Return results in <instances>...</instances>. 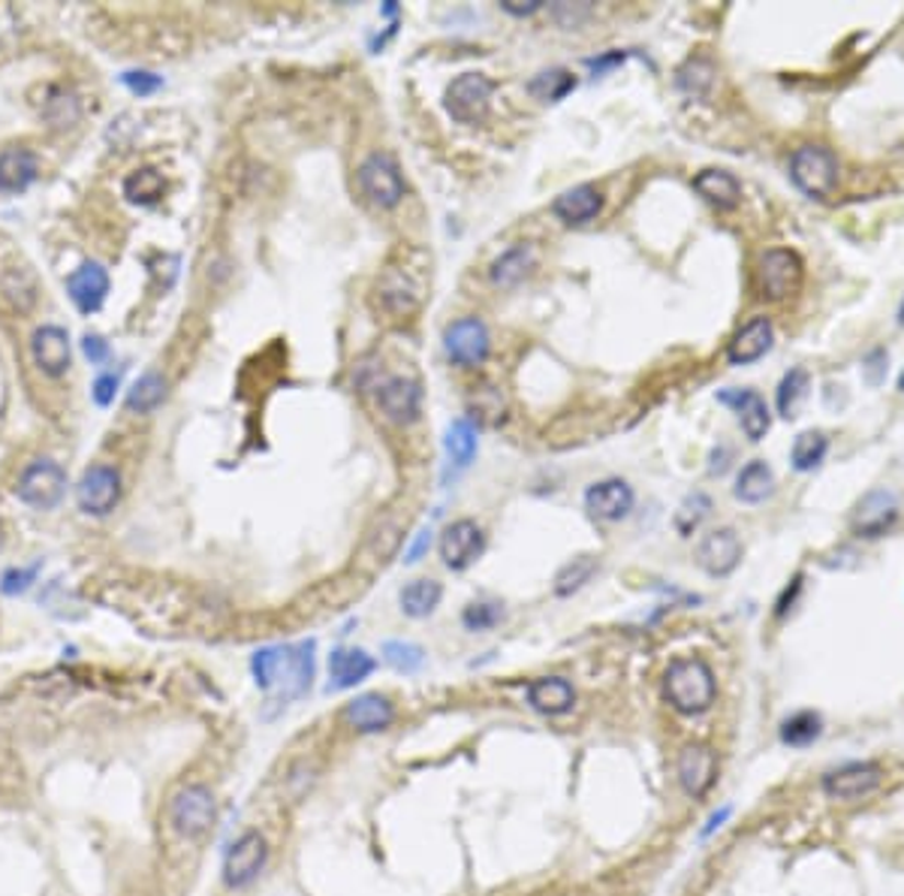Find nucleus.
I'll list each match as a JSON object with an SVG mask.
<instances>
[{
  "mask_svg": "<svg viewBox=\"0 0 904 896\" xmlns=\"http://www.w3.org/2000/svg\"><path fill=\"white\" fill-rule=\"evenodd\" d=\"M256 685L275 703L301 701L311 691L313 679V640L296 646H265L251 658Z\"/></svg>",
  "mask_w": 904,
  "mask_h": 896,
  "instance_id": "obj_1",
  "label": "nucleus"
},
{
  "mask_svg": "<svg viewBox=\"0 0 904 896\" xmlns=\"http://www.w3.org/2000/svg\"><path fill=\"white\" fill-rule=\"evenodd\" d=\"M663 694L675 713L699 715L709 710L718 694L714 673L702 658H675L666 679H663Z\"/></svg>",
  "mask_w": 904,
  "mask_h": 896,
  "instance_id": "obj_2",
  "label": "nucleus"
},
{
  "mask_svg": "<svg viewBox=\"0 0 904 896\" xmlns=\"http://www.w3.org/2000/svg\"><path fill=\"white\" fill-rule=\"evenodd\" d=\"M422 266H410V263H389L377 279V308L386 311L389 317H410L413 311H420L422 299H425V275L420 272Z\"/></svg>",
  "mask_w": 904,
  "mask_h": 896,
  "instance_id": "obj_3",
  "label": "nucleus"
},
{
  "mask_svg": "<svg viewBox=\"0 0 904 896\" xmlns=\"http://www.w3.org/2000/svg\"><path fill=\"white\" fill-rule=\"evenodd\" d=\"M790 179L811 200H826L838 184V158L826 146L796 148L790 158Z\"/></svg>",
  "mask_w": 904,
  "mask_h": 896,
  "instance_id": "obj_4",
  "label": "nucleus"
},
{
  "mask_svg": "<svg viewBox=\"0 0 904 896\" xmlns=\"http://www.w3.org/2000/svg\"><path fill=\"white\" fill-rule=\"evenodd\" d=\"M805 281V266L790 248H769L757 260V291L763 299L781 303L799 293Z\"/></svg>",
  "mask_w": 904,
  "mask_h": 896,
  "instance_id": "obj_5",
  "label": "nucleus"
},
{
  "mask_svg": "<svg viewBox=\"0 0 904 896\" xmlns=\"http://www.w3.org/2000/svg\"><path fill=\"white\" fill-rule=\"evenodd\" d=\"M494 82L482 73H461L458 79L449 82L446 88L444 106L453 115V122L458 124H482L489 118V106H492Z\"/></svg>",
  "mask_w": 904,
  "mask_h": 896,
  "instance_id": "obj_6",
  "label": "nucleus"
},
{
  "mask_svg": "<svg viewBox=\"0 0 904 896\" xmlns=\"http://www.w3.org/2000/svg\"><path fill=\"white\" fill-rule=\"evenodd\" d=\"M67 492V472L55 460H34L19 474L15 496L34 510L58 508L60 498Z\"/></svg>",
  "mask_w": 904,
  "mask_h": 896,
  "instance_id": "obj_7",
  "label": "nucleus"
},
{
  "mask_svg": "<svg viewBox=\"0 0 904 896\" xmlns=\"http://www.w3.org/2000/svg\"><path fill=\"white\" fill-rule=\"evenodd\" d=\"M217 818V803L215 794L205 785H187L181 787L179 794L169 803V821L187 839H199L211 827Z\"/></svg>",
  "mask_w": 904,
  "mask_h": 896,
  "instance_id": "obj_8",
  "label": "nucleus"
},
{
  "mask_svg": "<svg viewBox=\"0 0 904 896\" xmlns=\"http://www.w3.org/2000/svg\"><path fill=\"white\" fill-rule=\"evenodd\" d=\"M356 182H359L362 194L368 196V203H374L377 208H396L404 200V179L389 155H371V158L362 160Z\"/></svg>",
  "mask_w": 904,
  "mask_h": 896,
  "instance_id": "obj_9",
  "label": "nucleus"
},
{
  "mask_svg": "<svg viewBox=\"0 0 904 896\" xmlns=\"http://www.w3.org/2000/svg\"><path fill=\"white\" fill-rule=\"evenodd\" d=\"M444 348L453 363L473 368V365H482L489 360L492 336H489V327L482 324L480 317H461V320L446 327Z\"/></svg>",
  "mask_w": 904,
  "mask_h": 896,
  "instance_id": "obj_10",
  "label": "nucleus"
},
{
  "mask_svg": "<svg viewBox=\"0 0 904 896\" xmlns=\"http://www.w3.org/2000/svg\"><path fill=\"white\" fill-rule=\"evenodd\" d=\"M265 860H268V846H265V836L260 830H248L241 833L232 846H229L227 858H224V882L232 891L248 887V884L263 872Z\"/></svg>",
  "mask_w": 904,
  "mask_h": 896,
  "instance_id": "obj_11",
  "label": "nucleus"
},
{
  "mask_svg": "<svg viewBox=\"0 0 904 896\" xmlns=\"http://www.w3.org/2000/svg\"><path fill=\"white\" fill-rule=\"evenodd\" d=\"M79 510L88 517H108L121 501V474L112 465H91L76 486Z\"/></svg>",
  "mask_w": 904,
  "mask_h": 896,
  "instance_id": "obj_12",
  "label": "nucleus"
},
{
  "mask_svg": "<svg viewBox=\"0 0 904 896\" xmlns=\"http://www.w3.org/2000/svg\"><path fill=\"white\" fill-rule=\"evenodd\" d=\"M377 408L384 413L389 423L408 426L420 417L422 408V387L416 377H386L384 384L377 387Z\"/></svg>",
  "mask_w": 904,
  "mask_h": 896,
  "instance_id": "obj_13",
  "label": "nucleus"
},
{
  "mask_svg": "<svg viewBox=\"0 0 904 896\" xmlns=\"http://www.w3.org/2000/svg\"><path fill=\"white\" fill-rule=\"evenodd\" d=\"M880 779H883V770H880L878 763L854 761L823 775V791H826L832 799L854 803V799L868 797V794L880 785Z\"/></svg>",
  "mask_w": 904,
  "mask_h": 896,
  "instance_id": "obj_14",
  "label": "nucleus"
},
{
  "mask_svg": "<svg viewBox=\"0 0 904 896\" xmlns=\"http://www.w3.org/2000/svg\"><path fill=\"white\" fill-rule=\"evenodd\" d=\"M899 522V498L892 496L890 489H871L866 496L856 501L850 525L859 537H880L886 534Z\"/></svg>",
  "mask_w": 904,
  "mask_h": 896,
  "instance_id": "obj_15",
  "label": "nucleus"
},
{
  "mask_svg": "<svg viewBox=\"0 0 904 896\" xmlns=\"http://www.w3.org/2000/svg\"><path fill=\"white\" fill-rule=\"evenodd\" d=\"M485 549V534L473 520L449 522L440 534V558L449 570L470 568Z\"/></svg>",
  "mask_w": 904,
  "mask_h": 896,
  "instance_id": "obj_16",
  "label": "nucleus"
},
{
  "mask_svg": "<svg viewBox=\"0 0 904 896\" xmlns=\"http://www.w3.org/2000/svg\"><path fill=\"white\" fill-rule=\"evenodd\" d=\"M678 785L687 797H706L709 787L714 785V775H718V758L709 746L702 742H687L685 749L678 751Z\"/></svg>",
  "mask_w": 904,
  "mask_h": 896,
  "instance_id": "obj_17",
  "label": "nucleus"
},
{
  "mask_svg": "<svg viewBox=\"0 0 904 896\" xmlns=\"http://www.w3.org/2000/svg\"><path fill=\"white\" fill-rule=\"evenodd\" d=\"M31 356H34L36 368L48 377H64L72 365V348H70V332L55 324H46L34 332L31 339Z\"/></svg>",
  "mask_w": 904,
  "mask_h": 896,
  "instance_id": "obj_18",
  "label": "nucleus"
},
{
  "mask_svg": "<svg viewBox=\"0 0 904 896\" xmlns=\"http://www.w3.org/2000/svg\"><path fill=\"white\" fill-rule=\"evenodd\" d=\"M742 562V541L733 529H714L697 546V565L709 577H730Z\"/></svg>",
  "mask_w": 904,
  "mask_h": 896,
  "instance_id": "obj_19",
  "label": "nucleus"
},
{
  "mask_svg": "<svg viewBox=\"0 0 904 896\" xmlns=\"http://www.w3.org/2000/svg\"><path fill=\"white\" fill-rule=\"evenodd\" d=\"M108 287H112L108 272L100 266V263H94V260L82 263V266L76 269L70 279H67V296H70L72 305H76L82 315H94V311L103 308V303H106L108 296Z\"/></svg>",
  "mask_w": 904,
  "mask_h": 896,
  "instance_id": "obj_20",
  "label": "nucleus"
},
{
  "mask_svg": "<svg viewBox=\"0 0 904 896\" xmlns=\"http://www.w3.org/2000/svg\"><path fill=\"white\" fill-rule=\"evenodd\" d=\"M633 501H637V496H633L630 484L618 480V477L591 484L588 492H585V508H588L591 517H597L603 522L625 520L627 513L633 510Z\"/></svg>",
  "mask_w": 904,
  "mask_h": 896,
  "instance_id": "obj_21",
  "label": "nucleus"
},
{
  "mask_svg": "<svg viewBox=\"0 0 904 896\" xmlns=\"http://www.w3.org/2000/svg\"><path fill=\"white\" fill-rule=\"evenodd\" d=\"M718 399L723 401V405H730L735 413H739V423H742V429H745L747 441H763L766 438V432H769L771 426V413H769V405H766V399L759 396L757 389H723Z\"/></svg>",
  "mask_w": 904,
  "mask_h": 896,
  "instance_id": "obj_22",
  "label": "nucleus"
},
{
  "mask_svg": "<svg viewBox=\"0 0 904 896\" xmlns=\"http://www.w3.org/2000/svg\"><path fill=\"white\" fill-rule=\"evenodd\" d=\"M374 667H377V661L365 649L341 646V649L329 655V691L356 689L359 682L371 677Z\"/></svg>",
  "mask_w": 904,
  "mask_h": 896,
  "instance_id": "obj_23",
  "label": "nucleus"
},
{
  "mask_svg": "<svg viewBox=\"0 0 904 896\" xmlns=\"http://www.w3.org/2000/svg\"><path fill=\"white\" fill-rule=\"evenodd\" d=\"M771 339H775V329H771L769 317H754L733 336L730 348H726V360L733 365L757 363L771 351Z\"/></svg>",
  "mask_w": 904,
  "mask_h": 896,
  "instance_id": "obj_24",
  "label": "nucleus"
},
{
  "mask_svg": "<svg viewBox=\"0 0 904 896\" xmlns=\"http://www.w3.org/2000/svg\"><path fill=\"white\" fill-rule=\"evenodd\" d=\"M0 299L15 315H31V308L39 299L34 269L24 266V263H10V266L0 269Z\"/></svg>",
  "mask_w": 904,
  "mask_h": 896,
  "instance_id": "obj_25",
  "label": "nucleus"
},
{
  "mask_svg": "<svg viewBox=\"0 0 904 896\" xmlns=\"http://www.w3.org/2000/svg\"><path fill=\"white\" fill-rule=\"evenodd\" d=\"M344 722L359 734H377L396 722V706L384 694H362L344 706Z\"/></svg>",
  "mask_w": 904,
  "mask_h": 896,
  "instance_id": "obj_26",
  "label": "nucleus"
},
{
  "mask_svg": "<svg viewBox=\"0 0 904 896\" xmlns=\"http://www.w3.org/2000/svg\"><path fill=\"white\" fill-rule=\"evenodd\" d=\"M39 175V160L31 148L0 151V194H24Z\"/></svg>",
  "mask_w": 904,
  "mask_h": 896,
  "instance_id": "obj_27",
  "label": "nucleus"
},
{
  "mask_svg": "<svg viewBox=\"0 0 904 896\" xmlns=\"http://www.w3.org/2000/svg\"><path fill=\"white\" fill-rule=\"evenodd\" d=\"M603 208V194L594 184H576L561 196H554L552 212L564 224H588Z\"/></svg>",
  "mask_w": 904,
  "mask_h": 896,
  "instance_id": "obj_28",
  "label": "nucleus"
},
{
  "mask_svg": "<svg viewBox=\"0 0 904 896\" xmlns=\"http://www.w3.org/2000/svg\"><path fill=\"white\" fill-rule=\"evenodd\" d=\"M694 191H697L709 206L721 208V212H730V208L739 206L742 200V184L735 179L733 172L726 170H702L694 179Z\"/></svg>",
  "mask_w": 904,
  "mask_h": 896,
  "instance_id": "obj_29",
  "label": "nucleus"
},
{
  "mask_svg": "<svg viewBox=\"0 0 904 896\" xmlns=\"http://www.w3.org/2000/svg\"><path fill=\"white\" fill-rule=\"evenodd\" d=\"M528 703L542 715H561L576 703V691L567 679L542 677L528 685Z\"/></svg>",
  "mask_w": 904,
  "mask_h": 896,
  "instance_id": "obj_30",
  "label": "nucleus"
},
{
  "mask_svg": "<svg viewBox=\"0 0 904 896\" xmlns=\"http://www.w3.org/2000/svg\"><path fill=\"white\" fill-rule=\"evenodd\" d=\"M775 492V474L763 460L747 462L745 468L739 472L735 477V489L733 496L742 501V504H759Z\"/></svg>",
  "mask_w": 904,
  "mask_h": 896,
  "instance_id": "obj_31",
  "label": "nucleus"
},
{
  "mask_svg": "<svg viewBox=\"0 0 904 896\" xmlns=\"http://www.w3.org/2000/svg\"><path fill=\"white\" fill-rule=\"evenodd\" d=\"M440 598H444V586L437 580H413L401 589V594H398L401 610H404V616L410 619L432 616L434 610H437V604H440Z\"/></svg>",
  "mask_w": 904,
  "mask_h": 896,
  "instance_id": "obj_32",
  "label": "nucleus"
},
{
  "mask_svg": "<svg viewBox=\"0 0 904 896\" xmlns=\"http://www.w3.org/2000/svg\"><path fill=\"white\" fill-rule=\"evenodd\" d=\"M530 269H534V251H530L528 245H516V248H510V251H504V254L494 260L492 281L497 287H516Z\"/></svg>",
  "mask_w": 904,
  "mask_h": 896,
  "instance_id": "obj_33",
  "label": "nucleus"
},
{
  "mask_svg": "<svg viewBox=\"0 0 904 896\" xmlns=\"http://www.w3.org/2000/svg\"><path fill=\"white\" fill-rule=\"evenodd\" d=\"M167 399V377L160 372H145L130 389H127V408L133 413H151L157 411Z\"/></svg>",
  "mask_w": 904,
  "mask_h": 896,
  "instance_id": "obj_34",
  "label": "nucleus"
},
{
  "mask_svg": "<svg viewBox=\"0 0 904 896\" xmlns=\"http://www.w3.org/2000/svg\"><path fill=\"white\" fill-rule=\"evenodd\" d=\"M446 456H449V462L456 465V468H468L470 462H473V456H477V429H473V423L470 420H453L449 423V429H446Z\"/></svg>",
  "mask_w": 904,
  "mask_h": 896,
  "instance_id": "obj_35",
  "label": "nucleus"
},
{
  "mask_svg": "<svg viewBox=\"0 0 904 896\" xmlns=\"http://www.w3.org/2000/svg\"><path fill=\"white\" fill-rule=\"evenodd\" d=\"M167 191L163 175L155 167H142V170H133L124 182V196L136 203V206H155L157 200Z\"/></svg>",
  "mask_w": 904,
  "mask_h": 896,
  "instance_id": "obj_36",
  "label": "nucleus"
},
{
  "mask_svg": "<svg viewBox=\"0 0 904 896\" xmlns=\"http://www.w3.org/2000/svg\"><path fill=\"white\" fill-rule=\"evenodd\" d=\"M808 387H811V377H808L805 368H790V372L781 377L775 401H778V413H781L783 420L799 417V408H802V401L808 399Z\"/></svg>",
  "mask_w": 904,
  "mask_h": 896,
  "instance_id": "obj_37",
  "label": "nucleus"
},
{
  "mask_svg": "<svg viewBox=\"0 0 904 896\" xmlns=\"http://www.w3.org/2000/svg\"><path fill=\"white\" fill-rule=\"evenodd\" d=\"M826 450H829V438L817 429H808L793 441L790 462H793L796 472H814L820 468V462L826 460Z\"/></svg>",
  "mask_w": 904,
  "mask_h": 896,
  "instance_id": "obj_38",
  "label": "nucleus"
},
{
  "mask_svg": "<svg viewBox=\"0 0 904 896\" xmlns=\"http://www.w3.org/2000/svg\"><path fill=\"white\" fill-rule=\"evenodd\" d=\"M576 88V79L570 70H561V67H552V70H542L528 82V91L542 103H558L564 100L570 91Z\"/></svg>",
  "mask_w": 904,
  "mask_h": 896,
  "instance_id": "obj_39",
  "label": "nucleus"
},
{
  "mask_svg": "<svg viewBox=\"0 0 904 896\" xmlns=\"http://www.w3.org/2000/svg\"><path fill=\"white\" fill-rule=\"evenodd\" d=\"M820 730H823L820 715L811 713V710H802V713L790 715L781 725V742L783 746H793V749H805V746H811L820 737Z\"/></svg>",
  "mask_w": 904,
  "mask_h": 896,
  "instance_id": "obj_40",
  "label": "nucleus"
},
{
  "mask_svg": "<svg viewBox=\"0 0 904 896\" xmlns=\"http://www.w3.org/2000/svg\"><path fill=\"white\" fill-rule=\"evenodd\" d=\"M594 574H597V558L594 556H579L573 562H567L564 568L558 570V577H554V594L558 598H570L585 582H591Z\"/></svg>",
  "mask_w": 904,
  "mask_h": 896,
  "instance_id": "obj_41",
  "label": "nucleus"
},
{
  "mask_svg": "<svg viewBox=\"0 0 904 896\" xmlns=\"http://www.w3.org/2000/svg\"><path fill=\"white\" fill-rule=\"evenodd\" d=\"M675 86L690 98H706L714 86V67L706 58H690V61L675 73Z\"/></svg>",
  "mask_w": 904,
  "mask_h": 896,
  "instance_id": "obj_42",
  "label": "nucleus"
},
{
  "mask_svg": "<svg viewBox=\"0 0 904 896\" xmlns=\"http://www.w3.org/2000/svg\"><path fill=\"white\" fill-rule=\"evenodd\" d=\"M384 661L398 673H416L425 665V649L408 640L384 643Z\"/></svg>",
  "mask_w": 904,
  "mask_h": 896,
  "instance_id": "obj_43",
  "label": "nucleus"
},
{
  "mask_svg": "<svg viewBox=\"0 0 904 896\" xmlns=\"http://www.w3.org/2000/svg\"><path fill=\"white\" fill-rule=\"evenodd\" d=\"M711 510V501L709 496H702V492H694V496H687L685 501H682V508L675 510V529L685 534H694L699 529V522L709 517Z\"/></svg>",
  "mask_w": 904,
  "mask_h": 896,
  "instance_id": "obj_44",
  "label": "nucleus"
},
{
  "mask_svg": "<svg viewBox=\"0 0 904 896\" xmlns=\"http://www.w3.org/2000/svg\"><path fill=\"white\" fill-rule=\"evenodd\" d=\"M504 619V610L501 604H470L465 613H461V622L468 631H489L494 628L497 622Z\"/></svg>",
  "mask_w": 904,
  "mask_h": 896,
  "instance_id": "obj_45",
  "label": "nucleus"
},
{
  "mask_svg": "<svg viewBox=\"0 0 904 896\" xmlns=\"http://www.w3.org/2000/svg\"><path fill=\"white\" fill-rule=\"evenodd\" d=\"M36 574H39V562L31 565V568H10L0 577V592L10 594V598L24 594L36 582Z\"/></svg>",
  "mask_w": 904,
  "mask_h": 896,
  "instance_id": "obj_46",
  "label": "nucleus"
},
{
  "mask_svg": "<svg viewBox=\"0 0 904 896\" xmlns=\"http://www.w3.org/2000/svg\"><path fill=\"white\" fill-rule=\"evenodd\" d=\"M121 82L130 88L136 98H148V94L163 88V79L157 73H148V70H127V73H121Z\"/></svg>",
  "mask_w": 904,
  "mask_h": 896,
  "instance_id": "obj_47",
  "label": "nucleus"
},
{
  "mask_svg": "<svg viewBox=\"0 0 904 896\" xmlns=\"http://www.w3.org/2000/svg\"><path fill=\"white\" fill-rule=\"evenodd\" d=\"M886 363H890V356H886L883 348H874L871 353H866V360H862V375H866V381L871 387H880V384H883V377H886Z\"/></svg>",
  "mask_w": 904,
  "mask_h": 896,
  "instance_id": "obj_48",
  "label": "nucleus"
},
{
  "mask_svg": "<svg viewBox=\"0 0 904 896\" xmlns=\"http://www.w3.org/2000/svg\"><path fill=\"white\" fill-rule=\"evenodd\" d=\"M121 387V375H100L94 381V387H91V396H94V401L100 405V408H108L112 401H115V393H118Z\"/></svg>",
  "mask_w": 904,
  "mask_h": 896,
  "instance_id": "obj_49",
  "label": "nucleus"
},
{
  "mask_svg": "<svg viewBox=\"0 0 904 896\" xmlns=\"http://www.w3.org/2000/svg\"><path fill=\"white\" fill-rule=\"evenodd\" d=\"M432 549V529H420L416 532V537H413V544L404 549V565H416V562H422V556Z\"/></svg>",
  "mask_w": 904,
  "mask_h": 896,
  "instance_id": "obj_50",
  "label": "nucleus"
},
{
  "mask_svg": "<svg viewBox=\"0 0 904 896\" xmlns=\"http://www.w3.org/2000/svg\"><path fill=\"white\" fill-rule=\"evenodd\" d=\"M82 351L84 356L91 360V365H100L108 360V344L103 336H91V332H88L82 339Z\"/></svg>",
  "mask_w": 904,
  "mask_h": 896,
  "instance_id": "obj_51",
  "label": "nucleus"
},
{
  "mask_svg": "<svg viewBox=\"0 0 904 896\" xmlns=\"http://www.w3.org/2000/svg\"><path fill=\"white\" fill-rule=\"evenodd\" d=\"M540 7V0H501V10L510 15H534Z\"/></svg>",
  "mask_w": 904,
  "mask_h": 896,
  "instance_id": "obj_52",
  "label": "nucleus"
},
{
  "mask_svg": "<svg viewBox=\"0 0 904 896\" xmlns=\"http://www.w3.org/2000/svg\"><path fill=\"white\" fill-rule=\"evenodd\" d=\"M730 815H733V806H723V809H718V812H711L709 815V821H706V827H702V839H706V836H711L714 833V830H718V827H721L723 821H726V818H730Z\"/></svg>",
  "mask_w": 904,
  "mask_h": 896,
  "instance_id": "obj_53",
  "label": "nucleus"
},
{
  "mask_svg": "<svg viewBox=\"0 0 904 896\" xmlns=\"http://www.w3.org/2000/svg\"><path fill=\"white\" fill-rule=\"evenodd\" d=\"M899 327H904V299L902 305H899Z\"/></svg>",
  "mask_w": 904,
  "mask_h": 896,
  "instance_id": "obj_54",
  "label": "nucleus"
},
{
  "mask_svg": "<svg viewBox=\"0 0 904 896\" xmlns=\"http://www.w3.org/2000/svg\"><path fill=\"white\" fill-rule=\"evenodd\" d=\"M899 389H902V393H904V372H902V375H899Z\"/></svg>",
  "mask_w": 904,
  "mask_h": 896,
  "instance_id": "obj_55",
  "label": "nucleus"
}]
</instances>
